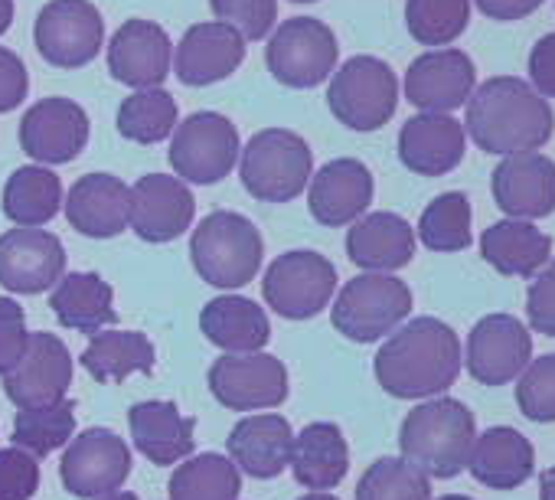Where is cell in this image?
I'll use <instances>...</instances> for the list:
<instances>
[{
  "instance_id": "obj_21",
  "label": "cell",
  "mask_w": 555,
  "mask_h": 500,
  "mask_svg": "<svg viewBox=\"0 0 555 500\" xmlns=\"http://www.w3.org/2000/svg\"><path fill=\"white\" fill-rule=\"evenodd\" d=\"M373 193H376V183H373L370 167L357 157H337L311 177L308 209L321 226L340 229L366 216Z\"/></svg>"
},
{
  "instance_id": "obj_38",
  "label": "cell",
  "mask_w": 555,
  "mask_h": 500,
  "mask_svg": "<svg viewBox=\"0 0 555 500\" xmlns=\"http://www.w3.org/2000/svg\"><path fill=\"white\" fill-rule=\"evenodd\" d=\"M470 222H474V213H470L467 193L448 190L422 209L415 239H422V245L431 248V253H464L474 242Z\"/></svg>"
},
{
  "instance_id": "obj_30",
  "label": "cell",
  "mask_w": 555,
  "mask_h": 500,
  "mask_svg": "<svg viewBox=\"0 0 555 500\" xmlns=\"http://www.w3.org/2000/svg\"><path fill=\"white\" fill-rule=\"evenodd\" d=\"M203 337L225 354H261L271 341V321L264 308L242 295H219L199 311Z\"/></svg>"
},
{
  "instance_id": "obj_39",
  "label": "cell",
  "mask_w": 555,
  "mask_h": 500,
  "mask_svg": "<svg viewBox=\"0 0 555 500\" xmlns=\"http://www.w3.org/2000/svg\"><path fill=\"white\" fill-rule=\"evenodd\" d=\"M76 435V402L60 399L43 409H21L14 419V448L30 451L37 461L53 454L56 448L69 445Z\"/></svg>"
},
{
  "instance_id": "obj_2",
  "label": "cell",
  "mask_w": 555,
  "mask_h": 500,
  "mask_svg": "<svg viewBox=\"0 0 555 500\" xmlns=\"http://www.w3.org/2000/svg\"><path fill=\"white\" fill-rule=\"evenodd\" d=\"M552 131V105L516 76H493L480 82L467 99L464 134H470L483 154H532L548 144Z\"/></svg>"
},
{
  "instance_id": "obj_53",
  "label": "cell",
  "mask_w": 555,
  "mask_h": 500,
  "mask_svg": "<svg viewBox=\"0 0 555 500\" xmlns=\"http://www.w3.org/2000/svg\"><path fill=\"white\" fill-rule=\"evenodd\" d=\"M298 500H340V497H334V493H324V490H311V493H305V497H298Z\"/></svg>"
},
{
  "instance_id": "obj_13",
  "label": "cell",
  "mask_w": 555,
  "mask_h": 500,
  "mask_svg": "<svg viewBox=\"0 0 555 500\" xmlns=\"http://www.w3.org/2000/svg\"><path fill=\"white\" fill-rule=\"evenodd\" d=\"M128 474H131V445L108 428H86L82 435H73L60 461L63 487L73 497H86V500L121 490Z\"/></svg>"
},
{
  "instance_id": "obj_55",
  "label": "cell",
  "mask_w": 555,
  "mask_h": 500,
  "mask_svg": "<svg viewBox=\"0 0 555 500\" xmlns=\"http://www.w3.org/2000/svg\"><path fill=\"white\" fill-rule=\"evenodd\" d=\"M292 4H318V0H292Z\"/></svg>"
},
{
  "instance_id": "obj_49",
  "label": "cell",
  "mask_w": 555,
  "mask_h": 500,
  "mask_svg": "<svg viewBox=\"0 0 555 500\" xmlns=\"http://www.w3.org/2000/svg\"><path fill=\"white\" fill-rule=\"evenodd\" d=\"M477 11L487 17V21H496V24H516L529 14H535L545 0H474Z\"/></svg>"
},
{
  "instance_id": "obj_25",
  "label": "cell",
  "mask_w": 555,
  "mask_h": 500,
  "mask_svg": "<svg viewBox=\"0 0 555 500\" xmlns=\"http://www.w3.org/2000/svg\"><path fill=\"white\" fill-rule=\"evenodd\" d=\"M292 445H295L292 422L278 412L245 415L232 425V432L225 438L229 461L242 474L258 477V480H271L288 467Z\"/></svg>"
},
{
  "instance_id": "obj_24",
  "label": "cell",
  "mask_w": 555,
  "mask_h": 500,
  "mask_svg": "<svg viewBox=\"0 0 555 500\" xmlns=\"http://www.w3.org/2000/svg\"><path fill=\"white\" fill-rule=\"evenodd\" d=\"M63 213L79 235L115 239L128 229L131 187L115 174H86L69 187Z\"/></svg>"
},
{
  "instance_id": "obj_48",
  "label": "cell",
  "mask_w": 555,
  "mask_h": 500,
  "mask_svg": "<svg viewBox=\"0 0 555 500\" xmlns=\"http://www.w3.org/2000/svg\"><path fill=\"white\" fill-rule=\"evenodd\" d=\"M529 86L548 102L555 99V34H545L529 53Z\"/></svg>"
},
{
  "instance_id": "obj_35",
  "label": "cell",
  "mask_w": 555,
  "mask_h": 500,
  "mask_svg": "<svg viewBox=\"0 0 555 500\" xmlns=\"http://www.w3.org/2000/svg\"><path fill=\"white\" fill-rule=\"evenodd\" d=\"M154 344L141 331H99L92 334L82 370L95 383H125L131 373H154Z\"/></svg>"
},
{
  "instance_id": "obj_22",
  "label": "cell",
  "mask_w": 555,
  "mask_h": 500,
  "mask_svg": "<svg viewBox=\"0 0 555 500\" xmlns=\"http://www.w3.org/2000/svg\"><path fill=\"white\" fill-rule=\"evenodd\" d=\"M242 63H245V40L238 37V30L219 21L186 27V34L173 50V73L190 89H206L212 82H222Z\"/></svg>"
},
{
  "instance_id": "obj_46",
  "label": "cell",
  "mask_w": 555,
  "mask_h": 500,
  "mask_svg": "<svg viewBox=\"0 0 555 500\" xmlns=\"http://www.w3.org/2000/svg\"><path fill=\"white\" fill-rule=\"evenodd\" d=\"M30 341L27 315L14 298H0V376L11 373Z\"/></svg>"
},
{
  "instance_id": "obj_12",
  "label": "cell",
  "mask_w": 555,
  "mask_h": 500,
  "mask_svg": "<svg viewBox=\"0 0 555 500\" xmlns=\"http://www.w3.org/2000/svg\"><path fill=\"white\" fill-rule=\"evenodd\" d=\"M209 393L222 409H278L288 399V367L271 354H225L206 373Z\"/></svg>"
},
{
  "instance_id": "obj_7",
  "label": "cell",
  "mask_w": 555,
  "mask_h": 500,
  "mask_svg": "<svg viewBox=\"0 0 555 500\" xmlns=\"http://www.w3.org/2000/svg\"><path fill=\"white\" fill-rule=\"evenodd\" d=\"M331 115L350 131H379L399 108V79L379 56H353L334 69L327 86Z\"/></svg>"
},
{
  "instance_id": "obj_33",
  "label": "cell",
  "mask_w": 555,
  "mask_h": 500,
  "mask_svg": "<svg viewBox=\"0 0 555 500\" xmlns=\"http://www.w3.org/2000/svg\"><path fill=\"white\" fill-rule=\"evenodd\" d=\"M50 308L56 321L79 334H99L108 331L118 321L115 311V289L99 272H73L63 275L60 285L50 295Z\"/></svg>"
},
{
  "instance_id": "obj_16",
  "label": "cell",
  "mask_w": 555,
  "mask_h": 500,
  "mask_svg": "<svg viewBox=\"0 0 555 500\" xmlns=\"http://www.w3.org/2000/svg\"><path fill=\"white\" fill-rule=\"evenodd\" d=\"M66 275V245L50 229H8L0 235V285L14 295H43Z\"/></svg>"
},
{
  "instance_id": "obj_20",
  "label": "cell",
  "mask_w": 555,
  "mask_h": 500,
  "mask_svg": "<svg viewBox=\"0 0 555 500\" xmlns=\"http://www.w3.org/2000/svg\"><path fill=\"white\" fill-rule=\"evenodd\" d=\"M196 216V200L180 177L147 174L131 187V216L128 229L151 245L180 239Z\"/></svg>"
},
{
  "instance_id": "obj_43",
  "label": "cell",
  "mask_w": 555,
  "mask_h": 500,
  "mask_svg": "<svg viewBox=\"0 0 555 500\" xmlns=\"http://www.w3.org/2000/svg\"><path fill=\"white\" fill-rule=\"evenodd\" d=\"M209 8H212V17L238 30L245 43L264 40L278 21V0H209Z\"/></svg>"
},
{
  "instance_id": "obj_42",
  "label": "cell",
  "mask_w": 555,
  "mask_h": 500,
  "mask_svg": "<svg viewBox=\"0 0 555 500\" xmlns=\"http://www.w3.org/2000/svg\"><path fill=\"white\" fill-rule=\"evenodd\" d=\"M516 406L529 422H555V354L532 357L516 383Z\"/></svg>"
},
{
  "instance_id": "obj_54",
  "label": "cell",
  "mask_w": 555,
  "mask_h": 500,
  "mask_svg": "<svg viewBox=\"0 0 555 500\" xmlns=\"http://www.w3.org/2000/svg\"><path fill=\"white\" fill-rule=\"evenodd\" d=\"M435 500H474V497H467V493H444V497H435Z\"/></svg>"
},
{
  "instance_id": "obj_14",
  "label": "cell",
  "mask_w": 555,
  "mask_h": 500,
  "mask_svg": "<svg viewBox=\"0 0 555 500\" xmlns=\"http://www.w3.org/2000/svg\"><path fill=\"white\" fill-rule=\"evenodd\" d=\"M21 148L40 167L76 161L89 144V115L79 102L50 95L34 102L21 118Z\"/></svg>"
},
{
  "instance_id": "obj_51",
  "label": "cell",
  "mask_w": 555,
  "mask_h": 500,
  "mask_svg": "<svg viewBox=\"0 0 555 500\" xmlns=\"http://www.w3.org/2000/svg\"><path fill=\"white\" fill-rule=\"evenodd\" d=\"M14 14H17L14 0H0V37H4L14 27Z\"/></svg>"
},
{
  "instance_id": "obj_45",
  "label": "cell",
  "mask_w": 555,
  "mask_h": 500,
  "mask_svg": "<svg viewBox=\"0 0 555 500\" xmlns=\"http://www.w3.org/2000/svg\"><path fill=\"white\" fill-rule=\"evenodd\" d=\"M526 318H529V331L542 337H555V256L529 279Z\"/></svg>"
},
{
  "instance_id": "obj_8",
  "label": "cell",
  "mask_w": 555,
  "mask_h": 500,
  "mask_svg": "<svg viewBox=\"0 0 555 500\" xmlns=\"http://www.w3.org/2000/svg\"><path fill=\"white\" fill-rule=\"evenodd\" d=\"M261 295L264 305L285 321H311L334 302L337 269L314 248H292L264 269Z\"/></svg>"
},
{
  "instance_id": "obj_17",
  "label": "cell",
  "mask_w": 555,
  "mask_h": 500,
  "mask_svg": "<svg viewBox=\"0 0 555 500\" xmlns=\"http://www.w3.org/2000/svg\"><path fill=\"white\" fill-rule=\"evenodd\" d=\"M0 380H4V396L17 409L53 406V402L66 399L69 386H73V354L56 334L37 331V334H30L27 350L17 360V367Z\"/></svg>"
},
{
  "instance_id": "obj_37",
  "label": "cell",
  "mask_w": 555,
  "mask_h": 500,
  "mask_svg": "<svg viewBox=\"0 0 555 500\" xmlns=\"http://www.w3.org/2000/svg\"><path fill=\"white\" fill-rule=\"evenodd\" d=\"M118 134L134 144H160L180 125L177 99L167 89H144L131 92L115 115Z\"/></svg>"
},
{
  "instance_id": "obj_36",
  "label": "cell",
  "mask_w": 555,
  "mask_h": 500,
  "mask_svg": "<svg viewBox=\"0 0 555 500\" xmlns=\"http://www.w3.org/2000/svg\"><path fill=\"white\" fill-rule=\"evenodd\" d=\"M170 500H238L242 471L216 451L190 454L167 480Z\"/></svg>"
},
{
  "instance_id": "obj_4",
  "label": "cell",
  "mask_w": 555,
  "mask_h": 500,
  "mask_svg": "<svg viewBox=\"0 0 555 500\" xmlns=\"http://www.w3.org/2000/svg\"><path fill=\"white\" fill-rule=\"evenodd\" d=\"M261 259L264 239L258 226L235 209H212L190 235V262L212 289H245L261 272Z\"/></svg>"
},
{
  "instance_id": "obj_5",
  "label": "cell",
  "mask_w": 555,
  "mask_h": 500,
  "mask_svg": "<svg viewBox=\"0 0 555 500\" xmlns=\"http://www.w3.org/2000/svg\"><path fill=\"white\" fill-rule=\"evenodd\" d=\"M314 177L311 144L288 128H264L238 154V180L261 203H292Z\"/></svg>"
},
{
  "instance_id": "obj_9",
  "label": "cell",
  "mask_w": 555,
  "mask_h": 500,
  "mask_svg": "<svg viewBox=\"0 0 555 500\" xmlns=\"http://www.w3.org/2000/svg\"><path fill=\"white\" fill-rule=\"evenodd\" d=\"M337 34L318 17H292L268 37L264 66L288 89H318L337 69Z\"/></svg>"
},
{
  "instance_id": "obj_50",
  "label": "cell",
  "mask_w": 555,
  "mask_h": 500,
  "mask_svg": "<svg viewBox=\"0 0 555 500\" xmlns=\"http://www.w3.org/2000/svg\"><path fill=\"white\" fill-rule=\"evenodd\" d=\"M539 500H555V467L539 474Z\"/></svg>"
},
{
  "instance_id": "obj_18",
  "label": "cell",
  "mask_w": 555,
  "mask_h": 500,
  "mask_svg": "<svg viewBox=\"0 0 555 500\" xmlns=\"http://www.w3.org/2000/svg\"><path fill=\"white\" fill-rule=\"evenodd\" d=\"M402 89L422 115H451L477 89V69L464 50H428L409 66Z\"/></svg>"
},
{
  "instance_id": "obj_28",
  "label": "cell",
  "mask_w": 555,
  "mask_h": 500,
  "mask_svg": "<svg viewBox=\"0 0 555 500\" xmlns=\"http://www.w3.org/2000/svg\"><path fill=\"white\" fill-rule=\"evenodd\" d=\"M467 151L464 125L451 115H415L399 131V161L418 177L451 174Z\"/></svg>"
},
{
  "instance_id": "obj_47",
  "label": "cell",
  "mask_w": 555,
  "mask_h": 500,
  "mask_svg": "<svg viewBox=\"0 0 555 500\" xmlns=\"http://www.w3.org/2000/svg\"><path fill=\"white\" fill-rule=\"evenodd\" d=\"M27 95H30V73L24 60L14 50L0 47V115L21 108Z\"/></svg>"
},
{
  "instance_id": "obj_6",
  "label": "cell",
  "mask_w": 555,
  "mask_h": 500,
  "mask_svg": "<svg viewBox=\"0 0 555 500\" xmlns=\"http://www.w3.org/2000/svg\"><path fill=\"white\" fill-rule=\"evenodd\" d=\"M412 315V289L396 275L363 272L350 279L331 308V324L353 344H376Z\"/></svg>"
},
{
  "instance_id": "obj_15",
  "label": "cell",
  "mask_w": 555,
  "mask_h": 500,
  "mask_svg": "<svg viewBox=\"0 0 555 500\" xmlns=\"http://www.w3.org/2000/svg\"><path fill=\"white\" fill-rule=\"evenodd\" d=\"M532 360V334L513 315H487L467 334L464 367L480 386L513 383Z\"/></svg>"
},
{
  "instance_id": "obj_11",
  "label": "cell",
  "mask_w": 555,
  "mask_h": 500,
  "mask_svg": "<svg viewBox=\"0 0 555 500\" xmlns=\"http://www.w3.org/2000/svg\"><path fill=\"white\" fill-rule=\"evenodd\" d=\"M34 43L43 63L56 69H82L105 47V21L92 0H50L37 14Z\"/></svg>"
},
{
  "instance_id": "obj_1",
  "label": "cell",
  "mask_w": 555,
  "mask_h": 500,
  "mask_svg": "<svg viewBox=\"0 0 555 500\" xmlns=\"http://www.w3.org/2000/svg\"><path fill=\"white\" fill-rule=\"evenodd\" d=\"M461 363V337L451 324L412 318L383 341L373 373L392 399H435L454 386Z\"/></svg>"
},
{
  "instance_id": "obj_32",
  "label": "cell",
  "mask_w": 555,
  "mask_h": 500,
  "mask_svg": "<svg viewBox=\"0 0 555 500\" xmlns=\"http://www.w3.org/2000/svg\"><path fill=\"white\" fill-rule=\"evenodd\" d=\"M480 256L506 279H532L552 259V239L526 219H500L483 229Z\"/></svg>"
},
{
  "instance_id": "obj_41",
  "label": "cell",
  "mask_w": 555,
  "mask_h": 500,
  "mask_svg": "<svg viewBox=\"0 0 555 500\" xmlns=\"http://www.w3.org/2000/svg\"><path fill=\"white\" fill-rule=\"evenodd\" d=\"M357 500H431V477L405 458H376L357 480Z\"/></svg>"
},
{
  "instance_id": "obj_44",
  "label": "cell",
  "mask_w": 555,
  "mask_h": 500,
  "mask_svg": "<svg viewBox=\"0 0 555 500\" xmlns=\"http://www.w3.org/2000/svg\"><path fill=\"white\" fill-rule=\"evenodd\" d=\"M40 490V461L24 448L0 451V500H30Z\"/></svg>"
},
{
  "instance_id": "obj_19",
  "label": "cell",
  "mask_w": 555,
  "mask_h": 500,
  "mask_svg": "<svg viewBox=\"0 0 555 500\" xmlns=\"http://www.w3.org/2000/svg\"><path fill=\"white\" fill-rule=\"evenodd\" d=\"M173 66V43L154 21H125L108 40V73L131 92L160 89Z\"/></svg>"
},
{
  "instance_id": "obj_52",
  "label": "cell",
  "mask_w": 555,
  "mask_h": 500,
  "mask_svg": "<svg viewBox=\"0 0 555 500\" xmlns=\"http://www.w3.org/2000/svg\"><path fill=\"white\" fill-rule=\"evenodd\" d=\"M95 500H138L131 490H115V493H105V497H95Z\"/></svg>"
},
{
  "instance_id": "obj_27",
  "label": "cell",
  "mask_w": 555,
  "mask_h": 500,
  "mask_svg": "<svg viewBox=\"0 0 555 500\" xmlns=\"http://www.w3.org/2000/svg\"><path fill=\"white\" fill-rule=\"evenodd\" d=\"M128 428L134 451H141L151 464H180L196 448V419L183 415L170 399H147L128 409Z\"/></svg>"
},
{
  "instance_id": "obj_40",
  "label": "cell",
  "mask_w": 555,
  "mask_h": 500,
  "mask_svg": "<svg viewBox=\"0 0 555 500\" xmlns=\"http://www.w3.org/2000/svg\"><path fill=\"white\" fill-rule=\"evenodd\" d=\"M470 21V0H405L409 37L422 47H451Z\"/></svg>"
},
{
  "instance_id": "obj_3",
  "label": "cell",
  "mask_w": 555,
  "mask_h": 500,
  "mask_svg": "<svg viewBox=\"0 0 555 500\" xmlns=\"http://www.w3.org/2000/svg\"><path fill=\"white\" fill-rule=\"evenodd\" d=\"M477 441L474 412L451 396H435L418 402L399 428V448L409 464L425 477L451 480L467 471L470 448Z\"/></svg>"
},
{
  "instance_id": "obj_34",
  "label": "cell",
  "mask_w": 555,
  "mask_h": 500,
  "mask_svg": "<svg viewBox=\"0 0 555 500\" xmlns=\"http://www.w3.org/2000/svg\"><path fill=\"white\" fill-rule=\"evenodd\" d=\"M0 209L21 229H40L63 209V183L50 167L27 164L17 167L0 196Z\"/></svg>"
},
{
  "instance_id": "obj_23",
  "label": "cell",
  "mask_w": 555,
  "mask_h": 500,
  "mask_svg": "<svg viewBox=\"0 0 555 500\" xmlns=\"http://www.w3.org/2000/svg\"><path fill=\"white\" fill-rule=\"evenodd\" d=\"M493 203L506 219H542L555 213V161L532 151L503 157L493 170Z\"/></svg>"
},
{
  "instance_id": "obj_10",
  "label": "cell",
  "mask_w": 555,
  "mask_h": 500,
  "mask_svg": "<svg viewBox=\"0 0 555 500\" xmlns=\"http://www.w3.org/2000/svg\"><path fill=\"white\" fill-rule=\"evenodd\" d=\"M238 128L219 112H193L170 134V167L183 183H219L238 164Z\"/></svg>"
},
{
  "instance_id": "obj_29",
  "label": "cell",
  "mask_w": 555,
  "mask_h": 500,
  "mask_svg": "<svg viewBox=\"0 0 555 500\" xmlns=\"http://www.w3.org/2000/svg\"><path fill=\"white\" fill-rule=\"evenodd\" d=\"M467 471L477 484L490 490H516L535 474L532 441L513 425H493L477 435L467 458Z\"/></svg>"
},
{
  "instance_id": "obj_31",
  "label": "cell",
  "mask_w": 555,
  "mask_h": 500,
  "mask_svg": "<svg viewBox=\"0 0 555 500\" xmlns=\"http://www.w3.org/2000/svg\"><path fill=\"white\" fill-rule=\"evenodd\" d=\"M295 480L308 490H334L350 471V445L337 422H311L295 435L292 461Z\"/></svg>"
},
{
  "instance_id": "obj_26",
  "label": "cell",
  "mask_w": 555,
  "mask_h": 500,
  "mask_svg": "<svg viewBox=\"0 0 555 500\" xmlns=\"http://www.w3.org/2000/svg\"><path fill=\"white\" fill-rule=\"evenodd\" d=\"M347 256L363 272L392 275L415 259V229L399 213H366L347 229Z\"/></svg>"
}]
</instances>
